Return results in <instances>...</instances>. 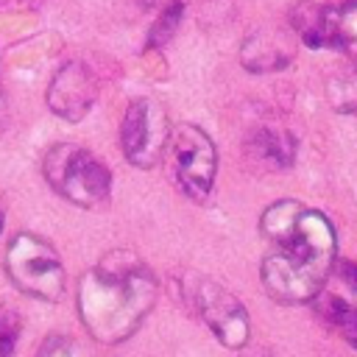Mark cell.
<instances>
[{"label": "cell", "mask_w": 357, "mask_h": 357, "mask_svg": "<svg viewBox=\"0 0 357 357\" xmlns=\"http://www.w3.org/2000/svg\"><path fill=\"white\" fill-rule=\"evenodd\" d=\"M190 307L201 315V321L212 329L218 343L226 349H243L251 335L248 312L237 296H231L223 284L212 279H195L187 290Z\"/></svg>", "instance_id": "7"}, {"label": "cell", "mask_w": 357, "mask_h": 357, "mask_svg": "<svg viewBox=\"0 0 357 357\" xmlns=\"http://www.w3.org/2000/svg\"><path fill=\"white\" fill-rule=\"evenodd\" d=\"M42 176L56 195L81 209H100L112 195V173L92 151L61 142L42 159Z\"/></svg>", "instance_id": "3"}, {"label": "cell", "mask_w": 357, "mask_h": 357, "mask_svg": "<svg viewBox=\"0 0 357 357\" xmlns=\"http://www.w3.org/2000/svg\"><path fill=\"white\" fill-rule=\"evenodd\" d=\"M39 3H42V0H3L0 8H14V11H17V8H33V6H39Z\"/></svg>", "instance_id": "16"}, {"label": "cell", "mask_w": 357, "mask_h": 357, "mask_svg": "<svg viewBox=\"0 0 357 357\" xmlns=\"http://www.w3.org/2000/svg\"><path fill=\"white\" fill-rule=\"evenodd\" d=\"M159 296V282L145 259L128 248L103 254L78 279L75 307L84 329L106 346L128 340Z\"/></svg>", "instance_id": "2"}, {"label": "cell", "mask_w": 357, "mask_h": 357, "mask_svg": "<svg viewBox=\"0 0 357 357\" xmlns=\"http://www.w3.org/2000/svg\"><path fill=\"white\" fill-rule=\"evenodd\" d=\"M139 6H145V8H167V6H178V3H184V0H137Z\"/></svg>", "instance_id": "17"}, {"label": "cell", "mask_w": 357, "mask_h": 357, "mask_svg": "<svg viewBox=\"0 0 357 357\" xmlns=\"http://www.w3.org/2000/svg\"><path fill=\"white\" fill-rule=\"evenodd\" d=\"M293 59V47L284 36L273 33V31H259L254 36L245 39L243 50H240V61L248 73H271V70H282L287 61Z\"/></svg>", "instance_id": "11"}, {"label": "cell", "mask_w": 357, "mask_h": 357, "mask_svg": "<svg viewBox=\"0 0 357 357\" xmlns=\"http://www.w3.org/2000/svg\"><path fill=\"white\" fill-rule=\"evenodd\" d=\"M329 47L357 59V0L329 6Z\"/></svg>", "instance_id": "12"}, {"label": "cell", "mask_w": 357, "mask_h": 357, "mask_svg": "<svg viewBox=\"0 0 357 357\" xmlns=\"http://www.w3.org/2000/svg\"><path fill=\"white\" fill-rule=\"evenodd\" d=\"M245 159L262 170H284L296 162L298 142L287 128L259 126L245 137Z\"/></svg>", "instance_id": "10"}, {"label": "cell", "mask_w": 357, "mask_h": 357, "mask_svg": "<svg viewBox=\"0 0 357 357\" xmlns=\"http://www.w3.org/2000/svg\"><path fill=\"white\" fill-rule=\"evenodd\" d=\"M95 98H98L95 75L81 61H67L64 67H59V73L53 75V81L47 86L50 112L67 123L84 120L89 114V109L95 106Z\"/></svg>", "instance_id": "9"}, {"label": "cell", "mask_w": 357, "mask_h": 357, "mask_svg": "<svg viewBox=\"0 0 357 357\" xmlns=\"http://www.w3.org/2000/svg\"><path fill=\"white\" fill-rule=\"evenodd\" d=\"M6 120H8V106H6V100H3V95H0V131L6 128Z\"/></svg>", "instance_id": "18"}, {"label": "cell", "mask_w": 357, "mask_h": 357, "mask_svg": "<svg viewBox=\"0 0 357 357\" xmlns=\"http://www.w3.org/2000/svg\"><path fill=\"white\" fill-rule=\"evenodd\" d=\"M36 357H84V351L67 335H47V340L39 346Z\"/></svg>", "instance_id": "15"}, {"label": "cell", "mask_w": 357, "mask_h": 357, "mask_svg": "<svg viewBox=\"0 0 357 357\" xmlns=\"http://www.w3.org/2000/svg\"><path fill=\"white\" fill-rule=\"evenodd\" d=\"M3 223H6V198L0 192V231H3Z\"/></svg>", "instance_id": "19"}, {"label": "cell", "mask_w": 357, "mask_h": 357, "mask_svg": "<svg viewBox=\"0 0 357 357\" xmlns=\"http://www.w3.org/2000/svg\"><path fill=\"white\" fill-rule=\"evenodd\" d=\"M165 167L170 181L184 198L204 204L215 187L218 148L204 128L192 123H181L170 131V139L165 148Z\"/></svg>", "instance_id": "4"}, {"label": "cell", "mask_w": 357, "mask_h": 357, "mask_svg": "<svg viewBox=\"0 0 357 357\" xmlns=\"http://www.w3.org/2000/svg\"><path fill=\"white\" fill-rule=\"evenodd\" d=\"M6 273L11 284L39 301H59L64 293V265L50 243L20 231L6 248Z\"/></svg>", "instance_id": "5"}, {"label": "cell", "mask_w": 357, "mask_h": 357, "mask_svg": "<svg viewBox=\"0 0 357 357\" xmlns=\"http://www.w3.org/2000/svg\"><path fill=\"white\" fill-rule=\"evenodd\" d=\"M20 329H22V324H20L17 310L0 304V357L14 354L17 340H20Z\"/></svg>", "instance_id": "14"}, {"label": "cell", "mask_w": 357, "mask_h": 357, "mask_svg": "<svg viewBox=\"0 0 357 357\" xmlns=\"http://www.w3.org/2000/svg\"><path fill=\"white\" fill-rule=\"evenodd\" d=\"M170 139L167 112L156 98H134L120 120V148L134 167H153L165 159Z\"/></svg>", "instance_id": "6"}, {"label": "cell", "mask_w": 357, "mask_h": 357, "mask_svg": "<svg viewBox=\"0 0 357 357\" xmlns=\"http://www.w3.org/2000/svg\"><path fill=\"white\" fill-rule=\"evenodd\" d=\"M181 11H184V3L178 6H167L159 11V20L153 22L151 33H148V45L151 47H159V45H167V39L176 33L178 28V20H181Z\"/></svg>", "instance_id": "13"}, {"label": "cell", "mask_w": 357, "mask_h": 357, "mask_svg": "<svg viewBox=\"0 0 357 357\" xmlns=\"http://www.w3.org/2000/svg\"><path fill=\"white\" fill-rule=\"evenodd\" d=\"M315 304H318V312L357 349V265L354 262H335Z\"/></svg>", "instance_id": "8"}, {"label": "cell", "mask_w": 357, "mask_h": 357, "mask_svg": "<svg viewBox=\"0 0 357 357\" xmlns=\"http://www.w3.org/2000/svg\"><path fill=\"white\" fill-rule=\"evenodd\" d=\"M259 229L273 243L259 268L265 293L279 304L315 301L337 262L332 220L301 201L284 198L262 212Z\"/></svg>", "instance_id": "1"}]
</instances>
